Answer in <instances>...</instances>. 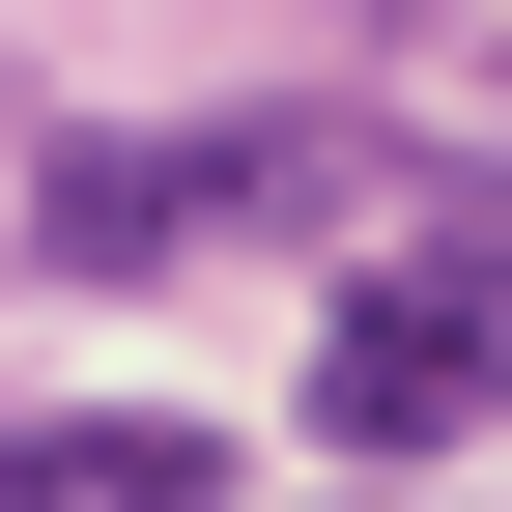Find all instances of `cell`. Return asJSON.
Returning a JSON list of instances; mask_svg holds the SVG:
<instances>
[{
  "mask_svg": "<svg viewBox=\"0 0 512 512\" xmlns=\"http://www.w3.org/2000/svg\"><path fill=\"white\" fill-rule=\"evenodd\" d=\"M313 427H342L370 484L484 427V200H427V256H399V285H342V342H313Z\"/></svg>",
  "mask_w": 512,
  "mask_h": 512,
  "instance_id": "6da1fadb",
  "label": "cell"
},
{
  "mask_svg": "<svg viewBox=\"0 0 512 512\" xmlns=\"http://www.w3.org/2000/svg\"><path fill=\"white\" fill-rule=\"evenodd\" d=\"M256 200H313V143H285V114H228V143H57L29 256H57V285H171V256L256 228Z\"/></svg>",
  "mask_w": 512,
  "mask_h": 512,
  "instance_id": "7a4b0ae2",
  "label": "cell"
},
{
  "mask_svg": "<svg viewBox=\"0 0 512 512\" xmlns=\"http://www.w3.org/2000/svg\"><path fill=\"white\" fill-rule=\"evenodd\" d=\"M0 512H228L200 427H0Z\"/></svg>",
  "mask_w": 512,
  "mask_h": 512,
  "instance_id": "3957f363",
  "label": "cell"
}]
</instances>
